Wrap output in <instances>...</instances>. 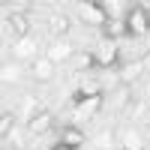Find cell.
I'll list each match as a JSON object with an SVG mask.
<instances>
[{"mask_svg":"<svg viewBox=\"0 0 150 150\" xmlns=\"http://www.w3.org/2000/svg\"><path fill=\"white\" fill-rule=\"evenodd\" d=\"M123 24H126V33L141 36V33L150 30V12H147L144 6H132V9L126 12V18H123Z\"/></svg>","mask_w":150,"mask_h":150,"instance_id":"6da1fadb","label":"cell"},{"mask_svg":"<svg viewBox=\"0 0 150 150\" xmlns=\"http://www.w3.org/2000/svg\"><path fill=\"white\" fill-rule=\"evenodd\" d=\"M30 72H33L36 81H51L54 78V63L48 57H36L33 63H30Z\"/></svg>","mask_w":150,"mask_h":150,"instance_id":"7a4b0ae2","label":"cell"},{"mask_svg":"<svg viewBox=\"0 0 150 150\" xmlns=\"http://www.w3.org/2000/svg\"><path fill=\"white\" fill-rule=\"evenodd\" d=\"M114 60H117V42H111L105 39L102 45H99V51H96V66H114Z\"/></svg>","mask_w":150,"mask_h":150,"instance_id":"3957f363","label":"cell"},{"mask_svg":"<svg viewBox=\"0 0 150 150\" xmlns=\"http://www.w3.org/2000/svg\"><path fill=\"white\" fill-rule=\"evenodd\" d=\"M81 18H84V21H90V24H99V27H102V24L108 21V12L102 9V3H84V6H81Z\"/></svg>","mask_w":150,"mask_h":150,"instance_id":"277c9868","label":"cell"},{"mask_svg":"<svg viewBox=\"0 0 150 150\" xmlns=\"http://www.w3.org/2000/svg\"><path fill=\"white\" fill-rule=\"evenodd\" d=\"M27 129H30V135H45L51 129V114H48V111H39L36 117L27 120Z\"/></svg>","mask_w":150,"mask_h":150,"instance_id":"5b68a950","label":"cell"},{"mask_svg":"<svg viewBox=\"0 0 150 150\" xmlns=\"http://www.w3.org/2000/svg\"><path fill=\"white\" fill-rule=\"evenodd\" d=\"M69 54H72V45H69L66 39H57V42H54L51 48H48V54H45V57H48V60H51V63L57 66L60 60H66Z\"/></svg>","mask_w":150,"mask_h":150,"instance_id":"8992f818","label":"cell"},{"mask_svg":"<svg viewBox=\"0 0 150 150\" xmlns=\"http://www.w3.org/2000/svg\"><path fill=\"white\" fill-rule=\"evenodd\" d=\"M6 27H12V30H15L21 39H24V36L30 33V21H27V15H24V12H12V15L6 18Z\"/></svg>","mask_w":150,"mask_h":150,"instance_id":"52a82bcc","label":"cell"},{"mask_svg":"<svg viewBox=\"0 0 150 150\" xmlns=\"http://www.w3.org/2000/svg\"><path fill=\"white\" fill-rule=\"evenodd\" d=\"M141 72H144V63H141V60H129V63L120 69V81H123V84H132L135 78H141Z\"/></svg>","mask_w":150,"mask_h":150,"instance_id":"ba28073f","label":"cell"},{"mask_svg":"<svg viewBox=\"0 0 150 150\" xmlns=\"http://www.w3.org/2000/svg\"><path fill=\"white\" fill-rule=\"evenodd\" d=\"M60 144L69 147V150H78V147L84 144V132L75 129V126H69V129H63V138H60Z\"/></svg>","mask_w":150,"mask_h":150,"instance_id":"9c48e42d","label":"cell"},{"mask_svg":"<svg viewBox=\"0 0 150 150\" xmlns=\"http://www.w3.org/2000/svg\"><path fill=\"white\" fill-rule=\"evenodd\" d=\"M99 105H102V96H93V99H87V102L75 105V117H78V120H87V117H93Z\"/></svg>","mask_w":150,"mask_h":150,"instance_id":"30bf717a","label":"cell"},{"mask_svg":"<svg viewBox=\"0 0 150 150\" xmlns=\"http://www.w3.org/2000/svg\"><path fill=\"white\" fill-rule=\"evenodd\" d=\"M93 96H99V84L96 81H84L78 90H75V105H81V102H87V99H93Z\"/></svg>","mask_w":150,"mask_h":150,"instance_id":"8fae6325","label":"cell"},{"mask_svg":"<svg viewBox=\"0 0 150 150\" xmlns=\"http://www.w3.org/2000/svg\"><path fill=\"white\" fill-rule=\"evenodd\" d=\"M48 27H51L57 36H63V33H69V27H72V21L66 18V15H60V12H54L51 18H48Z\"/></svg>","mask_w":150,"mask_h":150,"instance_id":"7c38bea8","label":"cell"},{"mask_svg":"<svg viewBox=\"0 0 150 150\" xmlns=\"http://www.w3.org/2000/svg\"><path fill=\"white\" fill-rule=\"evenodd\" d=\"M123 33H126V24H123V21H105V39L114 42L117 36H123Z\"/></svg>","mask_w":150,"mask_h":150,"instance_id":"4fadbf2b","label":"cell"},{"mask_svg":"<svg viewBox=\"0 0 150 150\" xmlns=\"http://www.w3.org/2000/svg\"><path fill=\"white\" fill-rule=\"evenodd\" d=\"M33 51H36V42L30 39V36H24V39L15 42V54H18V57H30Z\"/></svg>","mask_w":150,"mask_h":150,"instance_id":"5bb4252c","label":"cell"},{"mask_svg":"<svg viewBox=\"0 0 150 150\" xmlns=\"http://www.w3.org/2000/svg\"><path fill=\"white\" fill-rule=\"evenodd\" d=\"M21 108H24V117H36V114H39V99H36V96H24L21 99Z\"/></svg>","mask_w":150,"mask_h":150,"instance_id":"9a60e30c","label":"cell"},{"mask_svg":"<svg viewBox=\"0 0 150 150\" xmlns=\"http://www.w3.org/2000/svg\"><path fill=\"white\" fill-rule=\"evenodd\" d=\"M141 144L144 141H141V135L135 132V129H129L126 135H123V147H126V150H141Z\"/></svg>","mask_w":150,"mask_h":150,"instance_id":"2e32d148","label":"cell"},{"mask_svg":"<svg viewBox=\"0 0 150 150\" xmlns=\"http://www.w3.org/2000/svg\"><path fill=\"white\" fill-rule=\"evenodd\" d=\"M93 66H96V54H78V60H75V72H84Z\"/></svg>","mask_w":150,"mask_h":150,"instance_id":"e0dca14e","label":"cell"},{"mask_svg":"<svg viewBox=\"0 0 150 150\" xmlns=\"http://www.w3.org/2000/svg\"><path fill=\"white\" fill-rule=\"evenodd\" d=\"M111 144H114V132H111V129H105V132L96 135V147L99 150H111Z\"/></svg>","mask_w":150,"mask_h":150,"instance_id":"ac0fdd59","label":"cell"},{"mask_svg":"<svg viewBox=\"0 0 150 150\" xmlns=\"http://www.w3.org/2000/svg\"><path fill=\"white\" fill-rule=\"evenodd\" d=\"M12 126H15V117H12V114H6V111H3V117H0V135L6 138V135L12 132Z\"/></svg>","mask_w":150,"mask_h":150,"instance_id":"d6986e66","label":"cell"},{"mask_svg":"<svg viewBox=\"0 0 150 150\" xmlns=\"http://www.w3.org/2000/svg\"><path fill=\"white\" fill-rule=\"evenodd\" d=\"M3 81H18V66H15V63L3 66Z\"/></svg>","mask_w":150,"mask_h":150,"instance_id":"ffe728a7","label":"cell"},{"mask_svg":"<svg viewBox=\"0 0 150 150\" xmlns=\"http://www.w3.org/2000/svg\"><path fill=\"white\" fill-rule=\"evenodd\" d=\"M141 63H144V72H150V51H147V57L141 60Z\"/></svg>","mask_w":150,"mask_h":150,"instance_id":"44dd1931","label":"cell"},{"mask_svg":"<svg viewBox=\"0 0 150 150\" xmlns=\"http://www.w3.org/2000/svg\"><path fill=\"white\" fill-rule=\"evenodd\" d=\"M54 150H69V147H63V144H57V147H54Z\"/></svg>","mask_w":150,"mask_h":150,"instance_id":"7402d4cb","label":"cell"}]
</instances>
